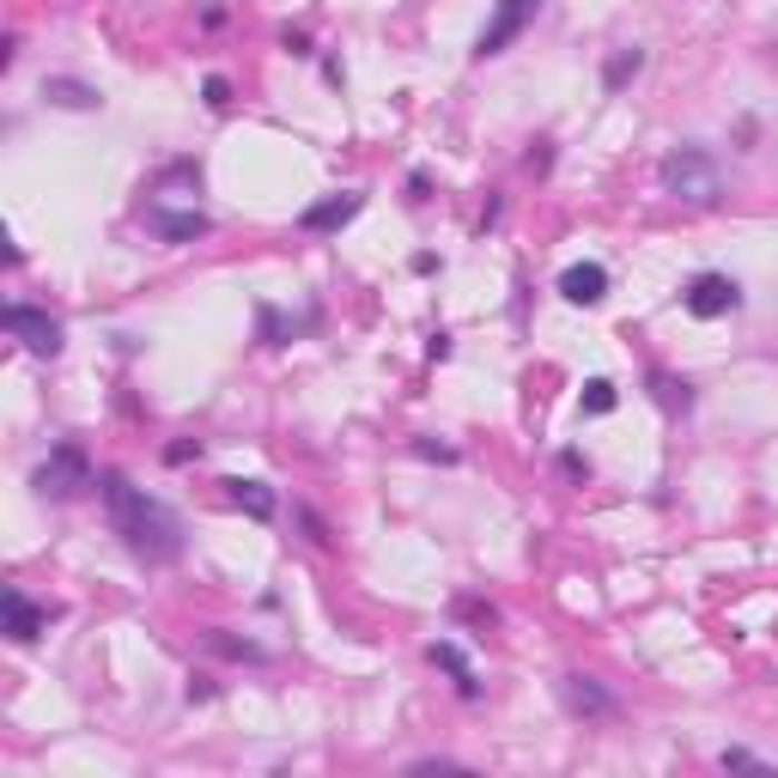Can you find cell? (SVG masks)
I'll list each match as a JSON object with an SVG mask.
<instances>
[{"label":"cell","mask_w":778,"mask_h":778,"mask_svg":"<svg viewBox=\"0 0 778 778\" xmlns=\"http://www.w3.org/2000/svg\"><path fill=\"white\" fill-rule=\"evenodd\" d=\"M98 499H103L110 529L122 536V548L134 553L140 566H177L183 560V548H189L183 517H177L164 499H152L147 487H134L122 469H98Z\"/></svg>","instance_id":"cell-1"},{"label":"cell","mask_w":778,"mask_h":778,"mask_svg":"<svg viewBox=\"0 0 778 778\" xmlns=\"http://www.w3.org/2000/svg\"><path fill=\"white\" fill-rule=\"evenodd\" d=\"M657 183H664V194L681 201V207H718L724 201V171H718V159L699 152V147L669 152V159L657 164Z\"/></svg>","instance_id":"cell-2"},{"label":"cell","mask_w":778,"mask_h":778,"mask_svg":"<svg viewBox=\"0 0 778 778\" xmlns=\"http://www.w3.org/2000/svg\"><path fill=\"white\" fill-rule=\"evenodd\" d=\"M31 487H37V499H56V505H68V499H80L86 487H98V469H92V457H86V445L61 438V445L43 457V469L31 475Z\"/></svg>","instance_id":"cell-3"},{"label":"cell","mask_w":778,"mask_h":778,"mask_svg":"<svg viewBox=\"0 0 778 778\" xmlns=\"http://www.w3.org/2000/svg\"><path fill=\"white\" fill-rule=\"evenodd\" d=\"M681 310L699 322H718V317H736L742 310V287H736L730 275H718V268H706V275H694L681 287Z\"/></svg>","instance_id":"cell-4"},{"label":"cell","mask_w":778,"mask_h":778,"mask_svg":"<svg viewBox=\"0 0 778 778\" xmlns=\"http://www.w3.org/2000/svg\"><path fill=\"white\" fill-rule=\"evenodd\" d=\"M0 322H7V335L24 347V353H37V359H56V353H61V322L49 317V310H37V305H7V310H0Z\"/></svg>","instance_id":"cell-5"},{"label":"cell","mask_w":778,"mask_h":778,"mask_svg":"<svg viewBox=\"0 0 778 778\" xmlns=\"http://www.w3.org/2000/svg\"><path fill=\"white\" fill-rule=\"evenodd\" d=\"M541 12V0H499V12L487 19V31L475 37V61H492V56H505V49L523 37V24Z\"/></svg>","instance_id":"cell-6"},{"label":"cell","mask_w":778,"mask_h":778,"mask_svg":"<svg viewBox=\"0 0 778 778\" xmlns=\"http://www.w3.org/2000/svg\"><path fill=\"white\" fill-rule=\"evenodd\" d=\"M140 226H147L159 243H194V238H207V231H213V219H207L201 207L177 213V207H159V201H152L147 213H140Z\"/></svg>","instance_id":"cell-7"},{"label":"cell","mask_w":778,"mask_h":778,"mask_svg":"<svg viewBox=\"0 0 778 778\" xmlns=\"http://www.w3.org/2000/svg\"><path fill=\"white\" fill-rule=\"evenodd\" d=\"M366 207V194L359 189H341V194H322V201H310L305 213H298V231H310V238H329V231H341L347 219Z\"/></svg>","instance_id":"cell-8"},{"label":"cell","mask_w":778,"mask_h":778,"mask_svg":"<svg viewBox=\"0 0 778 778\" xmlns=\"http://www.w3.org/2000/svg\"><path fill=\"white\" fill-rule=\"evenodd\" d=\"M560 706L572 718H615V694L596 676H560Z\"/></svg>","instance_id":"cell-9"},{"label":"cell","mask_w":778,"mask_h":778,"mask_svg":"<svg viewBox=\"0 0 778 778\" xmlns=\"http://www.w3.org/2000/svg\"><path fill=\"white\" fill-rule=\"evenodd\" d=\"M0 615H7V639H19V645H31L37 632L49 627V608H37L19 584H12V590H0Z\"/></svg>","instance_id":"cell-10"},{"label":"cell","mask_w":778,"mask_h":778,"mask_svg":"<svg viewBox=\"0 0 778 778\" xmlns=\"http://www.w3.org/2000/svg\"><path fill=\"white\" fill-rule=\"evenodd\" d=\"M426 664L445 669V676L457 681V694H462V699H481V676H475V664L462 657V645H457V639H432V645H426Z\"/></svg>","instance_id":"cell-11"},{"label":"cell","mask_w":778,"mask_h":778,"mask_svg":"<svg viewBox=\"0 0 778 778\" xmlns=\"http://www.w3.org/2000/svg\"><path fill=\"white\" fill-rule=\"evenodd\" d=\"M560 298L566 305H602L608 298V268L602 262H572L560 275Z\"/></svg>","instance_id":"cell-12"},{"label":"cell","mask_w":778,"mask_h":778,"mask_svg":"<svg viewBox=\"0 0 778 778\" xmlns=\"http://www.w3.org/2000/svg\"><path fill=\"white\" fill-rule=\"evenodd\" d=\"M43 98L56 103V110H98L103 103V92L92 80H73V73H49L43 80Z\"/></svg>","instance_id":"cell-13"},{"label":"cell","mask_w":778,"mask_h":778,"mask_svg":"<svg viewBox=\"0 0 778 778\" xmlns=\"http://www.w3.org/2000/svg\"><path fill=\"white\" fill-rule=\"evenodd\" d=\"M226 499L238 505L243 517H256V523H275V511H280V499H275L268 481H226Z\"/></svg>","instance_id":"cell-14"},{"label":"cell","mask_w":778,"mask_h":778,"mask_svg":"<svg viewBox=\"0 0 778 778\" xmlns=\"http://www.w3.org/2000/svg\"><path fill=\"white\" fill-rule=\"evenodd\" d=\"M645 68V49H615V56L602 61V92H627L632 80H639Z\"/></svg>","instance_id":"cell-15"},{"label":"cell","mask_w":778,"mask_h":778,"mask_svg":"<svg viewBox=\"0 0 778 778\" xmlns=\"http://www.w3.org/2000/svg\"><path fill=\"white\" fill-rule=\"evenodd\" d=\"M201 639H207V651L231 657V664H268V651H262V645H256V639H231L226 627H207Z\"/></svg>","instance_id":"cell-16"},{"label":"cell","mask_w":778,"mask_h":778,"mask_svg":"<svg viewBox=\"0 0 778 778\" xmlns=\"http://www.w3.org/2000/svg\"><path fill=\"white\" fill-rule=\"evenodd\" d=\"M651 396H657V408H664V413H687V408H694V383L669 378V371H651Z\"/></svg>","instance_id":"cell-17"},{"label":"cell","mask_w":778,"mask_h":778,"mask_svg":"<svg viewBox=\"0 0 778 778\" xmlns=\"http://www.w3.org/2000/svg\"><path fill=\"white\" fill-rule=\"evenodd\" d=\"M615 383H608V378H590V383H584V396H578V408L584 413H615Z\"/></svg>","instance_id":"cell-18"},{"label":"cell","mask_w":778,"mask_h":778,"mask_svg":"<svg viewBox=\"0 0 778 778\" xmlns=\"http://www.w3.org/2000/svg\"><path fill=\"white\" fill-rule=\"evenodd\" d=\"M256 322H262V341H268V347H287V341H292V322L280 317L275 305H256Z\"/></svg>","instance_id":"cell-19"},{"label":"cell","mask_w":778,"mask_h":778,"mask_svg":"<svg viewBox=\"0 0 778 778\" xmlns=\"http://www.w3.org/2000/svg\"><path fill=\"white\" fill-rule=\"evenodd\" d=\"M718 767H724V772H772L767 760H760V755H748V748H724V755H718Z\"/></svg>","instance_id":"cell-20"},{"label":"cell","mask_w":778,"mask_h":778,"mask_svg":"<svg viewBox=\"0 0 778 778\" xmlns=\"http://www.w3.org/2000/svg\"><path fill=\"white\" fill-rule=\"evenodd\" d=\"M201 103H207V110H226V103H231V80H226V73H207V80H201Z\"/></svg>","instance_id":"cell-21"},{"label":"cell","mask_w":778,"mask_h":778,"mask_svg":"<svg viewBox=\"0 0 778 778\" xmlns=\"http://www.w3.org/2000/svg\"><path fill=\"white\" fill-rule=\"evenodd\" d=\"M194 457H201V438H171V445H164V462H171V469H189Z\"/></svg>","instance_id":"cell-22"},{"label":"cell","mask_w":778,"mask_h":778,"mask_svg":"<svg viewBox=\"0 0 778 778\" xmlns=\"http://www.w3.org/2000/svg\"><path fill=\"white\" fill-rule=\"evenodd\" d=\"M292 517H298V523H305V536H310V541H317V548H329V541H335V529H329V523H322V517H317V511H310V505H298V511H292Z\"/></svg>","instance_id":"cell-23"},{"label":"cell","mask_w":778,"mask_h":778,"mask_svg":"<svg viewBox=\"0 0 778 778\" xmlns=\"http://www.w3.org/2000/svg\"><path fill=\"white\" fill-rule=\"evenodd\" d=\"M413 457H426V462H457V445H438V438H413Z\"/></svg>","instance_id":"cell-24"},{"label":"cell","mask_w":778,"mask_h":778,"mask_svg":"<svg viewBox=\"0 0 778 778\" xmlns=\"http://www.w3.org/2000/svg\"><path fill=\"white\" fill-rule=\"evenodd\" d=\"M523 171H536V177H548V171H553V147H548V140H536V152L523 159Z\"/></svg>","instance_id":"cell-25"},{"label":"cell","mask_w":778,"mask_h":778,"mask_svg":"<svg viewBox=\"0 0 778 778\" xmlns=\"http://www.w3.org/2000/svg\"><path fill=\"white\" fill-rule=\"evenodd\" d=\"M457 615H462V620H487V627H492V620H499V608H492V602H469V596H462Z\"/></svg>","instance_id":"cell-26"},{"label":"cell","mask_w":778,"mask_h":778,"mask_svg":"<svg viewBox=\"0 0 778 778\" xmlns=\"http://www.w3.org/2000/svg\"><path fill=\"white\" fill-rule=\"evenodd\" d=\"M560 469L572 475V481H590V462H584L578 450H560Z\"/></svg>","instance_id":"cell-27"},{"label":"cell","mask_w":778,"mask_h":778,"mask_svg":"<svg viewBox=\"0 0 778 778\" xmlns=\"http://www.w3.org/2000/svg\"><path fill=\"white\" fill-rule=\"evenodd\" d=\"M280 43H287V49H292V56H305V61H310V56H317V49H310V37H305V31H280Z\"/></svg>","instance_id":"cell-28"},{"label":"cell","mask_w":778,"mask_h":778,"mask_svg":"<svg viewBox=\"0 0 778 778\" xmlns=\"http://www.w3.org/2000/svg\"><path fill=\"white\" fill-rule=\"evenodd\" d=\"M189 699H213V681H207V676H189Z\"/></svg>","instance_id":"cell-29"}]
</instances>
